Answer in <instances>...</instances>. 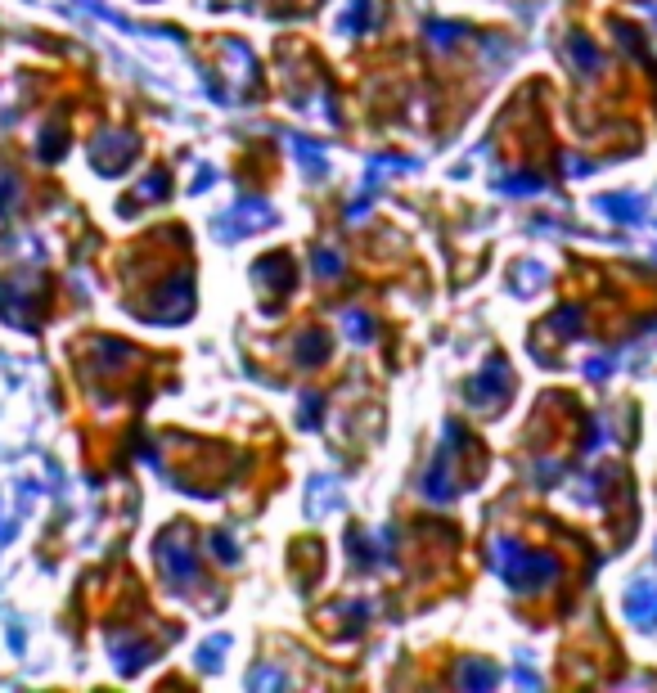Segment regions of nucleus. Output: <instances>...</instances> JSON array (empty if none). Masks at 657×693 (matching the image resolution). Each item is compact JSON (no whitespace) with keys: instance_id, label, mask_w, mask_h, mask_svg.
Returning <instances> with one entry per match:
<instances>
[{"instance_id":"nucleus-1","label":"nucleus","mask_w":657,"mask_h":693,"mask_svg":"<svg viewBox=\"0 0 657 693\" xmlns=\"http://www.w3.org/2000/svg\"><path fill=\"white\" fill-rule=\"evenodd\" d=\"M626 608H630V617H635L639 626H653V617H657V590H648V581H639L635 590H630Z\"/></svg>"}]
</instances>
